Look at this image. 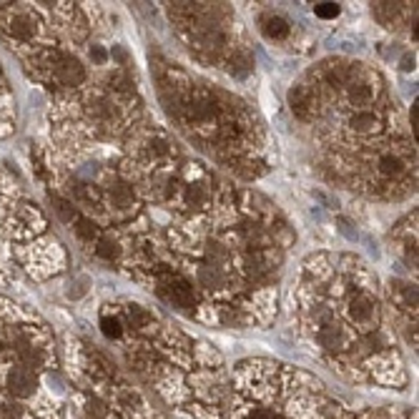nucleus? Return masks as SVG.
Instances as JSON below:
<instances>
[{
  "instance_id": "9d476101",
  "label": "nucleus",
  "mask_w": 419,
  "mask_h": 419,
  "mask_svg": "<svg viewBox=\"0 0 419 419\" xmlns=\"http://www.w3.org/2000/svg\"><path fill=\"white\" fill-rule=\"evenodd\" d=\"M347 99L352 105H367L374 99V88L364 80H357V83L347 85Z\"/></svg>"
},
{
  "instance_id": "f03ea898",
  "label": "nucleus",
  "mask_w": 419,
  "mask_h": 419,
  "mask_svg": "<svg viewBox=\"0 0 419 419\" xmlns=\"http://www.w3.org/2000/svg\"><path fill=\"white\" fill-rule=\"evenodd\" d=\"M349 319L357 324V327H372L377 324V316H379V309H377V302L374 296H369L367 291H354L349 296Z\"/></svg>"
},
{
  "instance_id": "aec40b11",
  "label": "nucleus",
  "mask_w": 419,
  "mask_h": 419,
  "mask_svg": "<svg viewBox=\"0 0 419 419\" xmlns=\"http://www.w3.org/2000/svg\"><path fill=\"white\" fill-rule=\"evenodd\" d=\"M101 329H103V334L108 336V339H118V336L123 334L121 321H118L116 316H103V319H101Z\"/></svg>"
},
{
  "instance_id": "6e6552de",
  "label": "nucleus",
  "mask_w": 419,
  "mask_h": 419,
  "mask_svg": "<svg viewBox=\"0 0 419 419\" xmlns=\"http://www.w3.org/2000/svg\"><path fill=\"white\" fill-rule=\"evenodd\" d=\"M347 126L354 133H374L377 126H379V118L372 111H354L352 116L347 118Z\"/></svg>"
},
{
  "instance_id": "39448f33",
  "label": "nucleus",
  "mask_w": 419,
  "mask_h": 419,
  "mask_svg": "<svg viewBox=\"0 0 419 419\" xmlns=\"http://www.w3.org/2000/svg\"><path fill=\"white\" fill-rule=\"evenodd\" d=\"M55 76L63 85H78L85 78V71L78 60L68 55V53H58L55 55Z\"/></svg>"
},
{
  "instance_id": "b1692460",
  "label": "nucleus",
  "mask_w": 419,
  "mask_h": 419,
  "mask_svg": "<svg viewBox=\"0 0 419 419\" xmlns=\"http://www.w3.org/2000/svg\"><path fill=\"white\" fill-rule=\"evenodd\" d=\"M91 58L96 60V63H105V51H103V48H99V46H93L91 48Z\"/></svg>"
},
{
  "instance_id": "ddd939ff",
  "label": "nucleus",
  "mask_w": 419,
  "mask_h": 419,
  "mask_svg": "<svg viewBox=\"0 0 419 419\" xmlns=\"http://www.w3.org/2000/svg\"><path fill=\"white\" fill-rule=\"evenodd\" d=\"M73 229H76V234L88 243H96L101 239V231L96 229V223L88 221V219H83V216H78V221L73 223Z\"/></svg>"
},
{
  "instance_id": "393cba45",
  "label": "nucleus",
  "mask_w": 419,
  "mask_h": 419,
  "mask_svg": "<svg viewBox=\"0 0 419 419\" xmlns=\"http://www.w3.org/2000/svg\"><path fill=\"white\" fill-rule=\"evenodd\" d=\"M402 63H404V71H412V68H414L412 55H404V60H402Z\"/></svg>"
},
{
  "instance_id": "1a4fd4ad",
  "label": "nucleus",
  "mask_w": 419,
  "mask_h": 419,
  "mask_svg": "<svg viewBox=\"0 0 419 419\" xmlns=\"http://www.w3.org/2000/svg\"><path fill=\"white\" fill-rule=\"evenodd\" d=\"M289 23L282 15H264L262 18V33L271 40H284L289 35Z\"/></svg>"
},
{
  "instance_id": "20e7f679",
  "label": "nucleus",
  "mask_w": 419,
  "mask_h": 419,
  "mask_svg": "<svg viewBox=\"0 0 419 419\" xmlns=\"http://www.w3.org/2000/svg\"><path fill=\"white\" fill-rule=\"evenodd\" d=\"M196 282L198 287L209 289V291H221V289L229 287V274H226V268L223 266H216V264H201L196 268Z\"/></svg>"
},
{
  "instance_id": "f8f14e48",
  "label": "nucleus",
  "mask_w": 419,
  "mask_h": 419,
  "mask_svg": "<svg viewBox=\"0 0 419 419\" xmlns=\"http://www.w3.org/2000/svg\"><path fill=\"white\" fill-rule=\"evenodd\" d=\"M51 203H53V209H55V214H58L60 219L66 223H76L78 221V211L73 209V203H68L66 198H60V196H51Z\"/></svg>"
},
{
  "instance_id": "5701e85b",
  "label": "nucleus",
  "mask_w": 419,
  "mask_h": 419,
  "mask_svg": "<svg viewBox=\"0 0 419 419\" xmlns=\"http://www.w3.org/2000/svg\"><path fill=\"white\" fill-rule=\"evenodd\" d=\"M246 419H279L271 409H264V407H256V409H251L249 414H246Z\"/></svg>"
},
{
  "instance_id": "f257e3e1",
  "label": "nucleus",
  "mask_w": 419,
  "mask_h": 419,
  "mask_svg": "<svg viewBox=\"0 0 419 419\" xmlns=\"http://www.w3.org/2000/svg\"><path fill=\"white\" fill-rule=\"evenodd\" d=\"M158 291H161V296H164L166 302L178 309H189L196 304V291H194V287L178 274H166L164 279L158 282Z\"/></svg>"
},
{
  "instance_id": "f3484780",
  "label": "nucleus",
  "mask_w": 419,
  "mask_h": 419,
  "mask_svg": "<svg viewBox=\"0 0 419 419\" xmlns=\"http://www.w3.org/2000/svg\"><path fill=\"white\" fill-rule=\"evenodd\" d=\"M289 101H291V108H294L296 116H299V118H307L309 99H307V93H304L302 88H296V91H291V96H289Z\"/></svg>"
},
{
  "instance_id": "0eeeda50",
  "label": "nucleus",
  "mask_w": 419,
  "mask_h": 419,
  "mask_svg": "<svg viewBox=\"0 0 419 419\" xmlns=\"http://www.w3.org/2000/svg\"><path fill=\"white\" fill-rule=\"evenodd\" d=\"M8 31L15 35V38H33L35 31H38V20H35V15L31 13H15L13 18L8 20Z\"/></svg>"
},
{
  "instance_id": "4468645a",
  "label": "nucleus",
  "mask_w": 419,
  "mask_h": 419,
  "mask_svg": "<svg viewBox=\"0 0 419 419\" xmlns=\"http://www.w3.org/2000/svg\"><path fill=\"white\" fill-rule=\"evenodd\" d=\"M206 259L209 264H216V266H223V264L229 262V249L219 241H209L206 243Z\"/></svg>"
},
{
  "instance_id": "412c9836",
  "label": "nucleus",
  "mask_w": 419,
  "mask_h": 419,
  "mask_svg": "<svg viewBox=\"0 0 419 419\" xmlns=\"http://www.w3.org/2000/svg\"><path fill=\"white\" fill-rule=\"evenodd\" d=\"M314 13L324 20H332L339 15V6H336V3H319V6L314 8Z\"/></svg>"
},
{
  "instance_id": "9b49d317",
  "label": "nucleus",
  "mask_w": 419,
  "mask_h": 419,
  "mask_svg": "<svg viewBox=\"0 0 419 419\" xmlns=\"http://www.w3.org/2000/svg\"><path fill=\"white\" fill-rule=\"evenodd\" d=\"M377 171H379L382 176L394 178L404 171V164H402V158L394 156V153H382V156L377 158Z\"/></svg>"
},
{
  "instance_id": "dca6fc26",
  "label": "nucleus",
  "mask_w": 419,
  "mask_h": 419,
  "mask_svg": "<svg viewBox=\"0 0 419 419\" xmlns=\"http://www.w3.org/2000/svg\"><path fill=\"white\" fill-rule=\"evenodd\" d=\"M96 254H99L103 262H116L118 256H121V249H118V243L111 241V239H99V241H96Z\"/></svg>"
},
{
  "instance_id": "6ab92c4d",
  "label": "nucleus",
  "mask_w": 419,
  "mask_h": 419,
  "mask_svg": "<svg viewBox=\"0 0 419 419\" xmlns=\"http://www.w3.org/2000/svg\"><path fill=\"white\" fill-rule=\"evenodd\" d=\"M83 409H85V414H88V419H105V417H108V409H105V404L101 400H96V397H88Z\"/></svg>"
},
{
  "instance_id": "7ed1b4c3",
  "label": "nucleus",
  "mask_w": 419,
  "mask_h": 419,
  "mask_svg": "<svg viewBox=\"0 0 419 419\" xmlns=\"http://www.w3.org/2000/svg\"><path fill=\"white\" fill-rule=\"evenodd\" d=\"M316 341L321 347L329 349V352H344L349 347V332L341 327L339 321H327V324H319V332H316Z\"/></svg>"
},
{
  "instance_id": "4be33fe9",
  "label": "nucleus",
  "mask_w": 419,
  "mask_h": 419,
  "mask_svg": "<svg viewBox=\"0 0 419 419\" xmlns=\"http://www.w3.org/2000/svg\"><path fill=\"white\" fill-rule=\"evenodd\" d=\"M111 83H113V88H118V91H128V88L133 85V80L126 71H118L116 76L111 78Z\"/></svg>"
},
{
  "instance_id": "a211bd4d",
  "label": "nucleus",
  "mask_w": 419,
  "mask_h": 419,
  "mask_svg": "<svg viewBox=\"0 0 419 419\" xmlns=\"http://www.w3.org/2000/svg\"><path fill=\"white\" fill-rule=\"evenodd\" d=\"M251 68H254V63H251V58L246 55V53H241V55H234V60H231V73H234V76H239V78L249 76Z\"/></svg>"
},
{
  "instance_id": "423d86ee",
  "label": "nucleus",
  "mask_w": 419,
  "mask_h": 419,
  "mask_svg": "<svg viewBox=\"0 0 419 419\" xmlns=\"http://www.w3.org/2000/svg\"><path fill=\"white\" fill-rule=\"evenodd\" d=\"M35 389V377L33 372H28V369L18 367L13 369V372L8 374V392L15 394V397H20V400H26V397H31Z\"/></svg>"
},
{
  "instance_id": "2eb2a0df",
  "label": "nucleus",
  "mask_w": 419,
  "mask_h": 419,
  "mask_svg": "<svg viewBox=\"0 0 419 419\" xmlns=\"http://www.w3.org/2000/svg\"><path fill=\"white\" fill-rule=\"evenodd\" d=\"M126 316H128V321H131V327H136V329H144V327L151 324V314H148L146 309L138 307V304L126 307Z\"/></svg>"
}]
</instances>
